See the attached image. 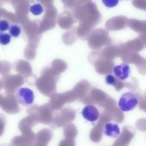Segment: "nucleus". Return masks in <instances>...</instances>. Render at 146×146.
Returning <instances> with one entry per match:
<instances>
[{"mask_svg":"<svg viewBox=\"0 0 146 146\" xmlns=\"http://www.w3.org/2000/svg\"><path fill=\"white\" fill-rule=\"evenodd\" d=\"M16 100L20 104L28 106L32 104L35 99V95L31 89L27 88H21L15 93Z\"/></svg>","mask_w":146,"mask_h":146,"instance_id":"f03ea898","label":"nucleus"},{"mask_svg":"<svg viewBox=\"0 0 146 146\" xmlns=\"http://www.w3.org/2000/svg\"><path fill=\"white\" fill-rule=\"evenodd\" d=\"M30 10L31 13L34 15H38L43 12L44 9L41 4L36 3L31 6Z\"/></svg>","mask_w":146,"mask_h":146,"instance_id":"0eeeda50","label":"nucleus"},{"mask_svg":"<svg viewBox=\"0 0 146 146\" xmlns=\"http://www.w3.org/2000/svg\"><path fill=\"white\" fill-rule=\"evenodd\" d=\"M116 77L113 75L108 74L106 76L105 78L106 83L110 86H115L116 85L117 80Z\"/></svg>","mask_w":146,"mask_h":146,"instance_id":"9d476101","label":"nucleus"},{"mask_svg":"<svg viewBox=\"0 0 146 146\" xmlns=\"http://www.w3.org/2000/svg\"><path fill=\"white\" fill-rule=\"evenodd\" d=\"M135 135L133 129L130 127L123 128V131L121 135V146H128L130 144Z\"/></svg>","mask_w":146,"mask_h":146,"instance_id":"423d86ee","label":"nucleus"},{"mask_svg":"<svg viewBox=\"0 0 146 146\" xmlns=\"http://www.w3.org/2000/svg\"><path fill=\"white\" fill-rule=\"evenodd\" d=\"M83 117L88 121L93 122L98 119L100 112L95 106L92 105L86 106L82 111Z\"/></svg>","mask_w":146,"mask_h":146,"instance_id":"20e7f679","label":"nucleus"},{"mask_svg":"<svg viewBox=\"0 0 146 146\" xmlns=\"http://www.w3.org/2000/svg\"><path fill=\"white\" fill-rule=\"evenodd\" d=\"M9 25L7 21L3 20L0 21V31L4 32L9 29Z\"/></svg>","mask_w":146,"mask_h":146,"instance_id":"f8f14e48","label":"nucleus"},{"mask_svg":"<svg viewBox=\"0 0 146 146\" xmlns=\"http://www.w3.org/2000/svg\"><path fill=\"white\" fill-rule=\"evenodd\" d=\"M11 41V36L7 33H0V44L6 45L9 44Z\"/></svg>","mask_w":146,"mask_h":146,"instance_id":"1a4fd4ad","label":"nucleus"},{"mask_svg":"<svg viewBox=\"0 0 146 146\" xmlns=\"http://www.w3.org/2000/svg\"><path fill=\"white\" fill-rule=\"evenodd\" d=\"M10 36L15 38H18L21 33V29L19 26L12 25L9 29Z\"/></svg>","mask_w":146,"mask_h":146,"instance_id":"6e6552de","label":"nucleus"},{"mask_svg":"<svg viewBox=\"0 0 146 146\" xmlns=\"http://www.w3.org/2000/svg\"><path fill=\"white\" fill-rule=\"evenodd\" d=\"M102 2L106 7L112 8L118 4L119 0H102Z\"/></svg>","mask_w":146,"mask_h":146,"instance_id":"9b49d317","label":"nucleus"},{"mask_svg":"<svg viewBox=\"0 0 146 146\" xmlns=\"http://www.w3.org/2000/svg\"><path fill=\"white\" fill-rule=\"evenodd\" d=\"M113 72L118 80H125L130 76L131 68L128 63H123L115 66L113 69Z\"/></svg>","mask_w":146,"mask_h":146,"instance_id":"7ed1b4c3","label":"nucleus"},{"mask_svg":"<svg viewBox=\"0 0 146 146\" xmlns=\"http://www.w3.org/2000/svg\"><path fill=\"white\" fill-rule=\"evenodd\" d=\"M104 133L106 136L115 139L117 138L120 135V128L117 124L108 123L104 127Z\"/></svg>","mask_w":146,"mask_h":146,"instance_id":"39448f33","label":"nucleus"},{"mask_svg":"<svg viewBox=\"0 0 146 146\" xmlns=\"http://www.w3.org/2000/svg\"><path fill=\"white\" fill-rule=\"evenodd\" d=\"M138 97L132 92H127L122 94L118 101V106L123 111H129L134 110L138 105Z\"/></svg>","mask_w":146,"mask_h":146,"instance_id":"f257e3e1","label":"nucleus"}]
</instances>
